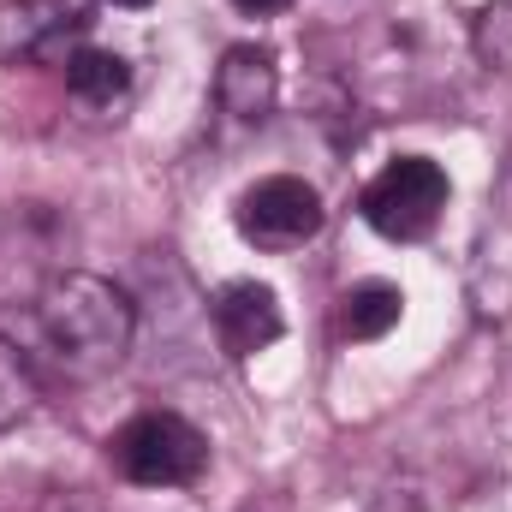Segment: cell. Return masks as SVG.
<instances>
[{
  "label": "cell",
  "instance_id": "3957f363",
  "mask_svg": "<svg viewBox=\"0 0 512 512\" xmlns=\"http://www.w3.org/2000/svg\"><path fill=\"white\" fill-rule=\"evenodd\" d=\"M447 197H453V185H447L441 161H429V155H393L382 173L364 185L358 209H364V221H370L382 239L417 245V239H429V233L441 227Z\"/></svg>",
  "mask_w": 512,
  "mask_h": 512
},
{
  "label": "cell",
  "instance_id": "277c9868",
  "mask_svg": "<svg viewBox=\"0 0 512 512\" xmlns=\"http://www.w3.org/2000/svg\"><path fill=\"white\" fill-rule=\"evenodd\" d=\"M322 221H328L322 191L298 173H268V179L245 185L233 203V227L256 251H298L322 233Z\"/></svg>",
  "mask_w": 512,
  "mask_h": 512
},
{
  "label": "cell",
  "instance_id": "5b68a950",
  "mask_svg": "<svg viewBox=\"0 0 512 512\" xmlns=\"http://www.w3.org/2000/svg\"><path fill=\"white\" fill-rule=\"evenodd\" d=\"M96 24V0H0V60L30 66L66 54Z\"/></svg>",
  "mask_w": 512,
  "mask_h": 512
},
{
  "label": "cell",
  "instance_id": "5bb4252c",
  "mask_svg": "<svg viewBox=\"0 0 512 512\" xmlns=\"http://www.w3.org/2000/svg\"><path fill=\"white\" fill-rule=\"evenodd\" d=\"M114 6H149V0H114Z\"/></svg>",
  "mask_w": 512,
  "mask_h": 512
},
{
  "label": "cell",
  "instance_id": "ba28073f",
  "mask_svg": "<svg viewBox=\"0 0 512 512\" xmlns=\"http://www.w3.org/2000/svg\"><path fill=\"white\" fill-rule=\"evenodd\" d=\"M215 102H221V114H227V120H239V126H262V120L274 114V102H280L274 54H268V48H256V42L227 48V54H221V66H215Z\"/></svg>",
  "mask_w": 512,
  "mask_h": 512
},
{
  "label": "cell",
  "instance_id": "6da1fadb",
  "mask_svg": "<svg viewBox=\"0 0 512 512\" xmlns=\"http://www.w3.org/2000/svg\"><path fill=\"white\" fill-rule=\"evenodd\" d=\"M36 328H42V340H48V352L60 358L66 376L96 382V376H108V370L126 364L131 334H137V310H131V298L114 280L66 268V274H54L42 286Z\"/></svg>",
  "mask_w": 512,
  "mask_h": 512
},
{
  "label": "cell",
  "instance_id": "8992f818",
  "mask_svg": "<svg viewBox=\"0 0 512 512\" xmlns=\"http://www.w3.org/2000/svg\"><path fill=\"white\" fill-rule=\"evenodd\" d=\"M465 298H471V310H477L483 322L512 316V179H507V191L489 203L483 233H477V245H471Z\"/></svg>",
  "mask_w": 512,
  "mask_h": 512
},
{
  "label": "cell",
  "instance_id": "7c38bea8",
  "mask_svg": "<svg viewBox=\"0 0 512 512\" xmlns=\"http://www.w3.org/2000/svg\"><path fill=\"white\" fill-rule=\"evenodd\" d=\"M30 405H36V382H30V364H24V352L0 334V429H12V423H24L30 417Z\"/></svg>",
  "mask_w": 512,
  "mask_h": 512
},
{
  "label": "cell",
  "instance_id": "8fae6325",
  "mask_svg": "<svg viewBox=\"0 0 512 512\" xmlns=\"http://www.w3.org/2000/svg\"><path fill=\"white\" fill-rule=\"evenodd\" d=\"M471 48L489 72H512V0H489L471 18Z\"/></svg>",
  "mask_w": 512,
  "mask_h": 512
},
{
  "label": "cell",
  "instance_id": "7a4b0ae2",
  "mask_svg": "<svg viewBox=\"0 0 512 512\" xmlns=\"http://www.w3.org/2000/svg\"><path fill=\"white\" fill-rule=\"evenodd\" d=\"M108 459L137 489H185L209 471V441L179 411H143L108 441Z\"/></svg>",
  "mask_w": 512,
  "mask_h": 512
},
{
  "label": "cell",
  "instance_id": "4fadbf2b",
  "mask_svg": "<svg viewBox=\"0 0 512 512\" xmlns=\"http://www.w3.org/2000/svg\"><path fill=\"white\" fill-rule=\"evenodd\" d=\"M239 12H251V18H268V12H280V6H292V0H233Z\"/></svg>",
  "mask_w": 512,
  "mask_h": 512
},
{
  "label": "cell",
  "instance_id": "9c48e42d",
  "mask_svg": "<svg viewBox=\"0 0 512 512\" xmlns=\"http://www.w3.org/2000/svg\"><path fill=\"white\" fill-rule=\"evenodd\" d=\"M60 66H66V90H72L84 108H114V102H126L131 66L114 48H72Z\"/></svg>",
  "mask_w": 512,
  "mask_h": 512
},
{
  "label": "cell",
  "instance_id": "30bf717a",
  "mask_svg": "<svg viewBox=\"0 0 512 512\" xmlns=\"http://www.w3.org/2000/svg\"><path fill=\"white\" fill-rule=\"evenodd\" d=\"M399 316H405V292H399L393 280H358V286L340 298V334L358 340V346L393 334Z\"/></svg>",
  "mask_w": 512,
  "mask_h": 512
},
{
  "label": "cell",
  "instance_id": "52a82bcc",
  "mask_svg": "<svg viewBox=\"0 0 512 512\" xmlns=\"http://www.w3.org/2000/svg\"><path fill=\"white\" fill-rule=\"evenodd\" d=\"M215 334H221V352L227 358L268 352L286 334V316H280L274 286H262V280H227L215 292Z\"/></svg>",
  "mask_w": 512,
  "mask_h": 512
}]
</instances>
